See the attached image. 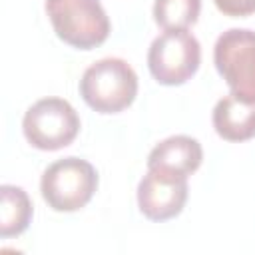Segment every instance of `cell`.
<instances>
[{
	"mask_svg": "<svg viewBox=\"0 0 255 255\" xmlns=\"http://www.w3.org/2000/svg\"><path fill=\"white\" fill-rule=\"evenodd\" d=\"M98 189L96 167L80 157H62L50 163L40 179V191L54 211H78Z\"/></svg>",
	"mask_w": 255,
	"mask_h": 255,
	"instance_id": "3957f363",
	"label": "cell"
},
{
	"mask_svg": "<svg viewBox=\"0 0 255 255\" xmlns=\"http://www.w3.org/2000/svg\"><path fill=\"white\" fill-rule=\"evenodd\" d=\"M203 159L201 143L189 135H171L159 141L147 155V167H161L179 175H191Z\"/></svg>",
	"mask_w": 255,
	"mask_h": 255,
	"instance_id": "ba28073f",
	"label": "cell"
},
{
	"mask_svg": "<svg viewBox=\"0 0 255 255\" xmlns=\"http://www.w3.org/2000/svg\"><path fill=\"white\" fill-rule=\"evenodd\" d=\"M22 131L34 147L56 151L76 139L80 118L70 102L62 98H42L26 110Z\"/></svg>",
	"mask_w": 255,
	"mask_h": 255,
	"instance_id": "277c9868",
	"label": "cell"
},
{
	"mask_svg": "<svg viewBox=\"0 0 255 255\" xmlns=\"http://www.w3.org/2000/svg\"><path fill=\"white\" fill-rule=\"evenodd\" d=\"M213 2L219 12H223L225 16H233V18L249 16L255 12V0H213Z\"/></svg>",
	"mask_w": 255,
	"mask_h": 255,
	"instance_id": "7c38bea8",
	"label": "cell"
},
{
	"mask_svg": "<svg viewBox=\"0 0 255 255\" xmlns=\"http://www.w3.org/2000/svg\"><path fill=\"white\" fill-rule=\"evenodd\" d=\"M187 201V177L161 169L147 167V173L137 185V207L151 221H167L179 215Z\"/></svg>",
	"mask_w": 255,
	"mask_h": 255,
	"instance_id": "52a82bcc",
	"label": "cell"
},
{
	"mask_svg": "<svg viewBox=\"0 0 255 255\" xmlns=\"http://www.w3.org/2000/svg\"><path fill=\"white\" fill-rule=\"evenodd\" d=\"M32 219V201L22 187H0V237H16L24 233Z\"/></svg>",
	"mask_w": 255,
	"mask_h": 255,
	"instance_id": "30bf717a",
	"label": "cell"
},
{
	"mask_svg": "<svg viewBox=\"0 0 255 255\" xmlns=\"http://www.w3.org/2000/svg\"><path fill=\"white\" fill-rule=\"evenodd\" d=\"M201 64V46L187 30H165L147 52V68L163 86L185 84Z\"/></svg>",
	"mask_w": 255,
	"mask_h": 255,
	"instance_id": "8992f818",
	"label": "cell"
},
{
	"mask_svg": "<svg viewBox=\"0 0 255 255\" xmlns=\"http://www.w3.org/2000/svg\"><path fill=\"white\" fill-rule=\"evenodd\" d=\"M80 96L100 114H118L137 96V76L122 58L94 62L80 80Z\"/></svg>",
	"mask_w": 255,
	"mask_h": 255,
	"instance_id": "6da1fadb",
	"label": "cell"
},
{
	"mask_svg": "<svg viewBox=\"0 0 255 255\" xmlns=\"http://www.w3.org/2000/svg\"><path fill=\"white\" fill-rule=\"evenodd\" d=\"M201 12V0H155L153 20L163 30H187Z\"/></svg>",
	"mask_w": 255,
	"mask_h": 255,
	"instance_id": "8fae6325",
	"label": "cell"
},
{
	"mask_svg": "<svg viewBox=\"0 0 255 255\" xmlns=\"http://www.w3.org/2000/svg\"><path fill=\"white\" fill-rule=\"evenodd\" d=\"M213 62L231 94L255 104V32L231 28L213 46Z\"/></svg>",
	"mask_w": 255,
	"mask_h": 255,
	"instance_id": "5b68a950",
	"label": "cell"
},
{
	"mask_svg": "<svg viewBox=\"0 0 255 255\" xmlns=\"http://www.w3.org/2000/svg\"><path fill=\"white\" fill-rule=\"evenodd\" d=\"M213 128L227 141H245L255 135V104L229 94L213 108Z\"/></svg>",
	"mask_w": 255,
	"mask_h": 255,
	"instance_id": "9c48e42d",
	"label": "cell"
},
{
	"mask_svg": "<svg viewBox=\"0 0 255 255\" xmlns=\"http://www.w3.org/2000/svg\"><path fill=\"white\" fill-rule=\"evenodd\" d=\"M54 32L78 50H92L110 36V18L100 0H46Z\"/></svg>",
	"mask_w": 255,
	"mask_h": 255,
	"instance_id": "7a4b0ae2",
	"label": "cell"
}]
</instances>
